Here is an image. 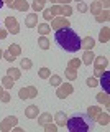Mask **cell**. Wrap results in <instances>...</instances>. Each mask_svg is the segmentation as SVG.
Segmentation results:
<instances>
[{"label":"cell","mask_w":110,"mask_h":132,"mask_svg":"<svg viewBox=\"0 0 110 132\" xmlns=\"http://www.w3.org/2000/svg\"><path fill=\"white\" fill-rule=\"evenodd\" d=\"M54 41L61 50H64L67 53H76L81 50V36L69 27L56 30L54 31Z\"/></svg>","instance_id":"cell-1"},{"label":"cell","mask_w":110,"mask_h":132,"mask_svg":"<svg viewBox=\"0 0 110 132\" xmlns=\"http://www.w3.org/2000/svg\"><path fill=\"white\" fill-rule=\"evenodd\" d=\"M67 129L71 132H87L92 130L95 126V121L85 112H74L66 122Z\"/></svg>","instance_id":"cell-2"},{"label":"cell","mask_w":110,"mask_h":132,"mask_svg":"<svg viewBox=\"0 0 110 132\" xmlns=\"http://www.w3.org/2000/svg\"><path fill=\"white\" fill-rule=\"evenodd\" d=\"M110 73L108 71H105L104 73V76H102V79H100V84H102V88H104L105 93H110Z\"/></svg>","instance_id":"cell-3"},{"label":"cell","mask_w":110,"mask_h":132,"mask_svg":"<svg viewBox=\"0 0 110 132\" xmlns=\"http://www.w3.org/2000/svg\"><path fill=\"white\" fill-rule=\"evenodd\" d=\"M3 7V0H0V8H2Z\"/></svg>","instance_id":"cell-4"}]
</instances>
